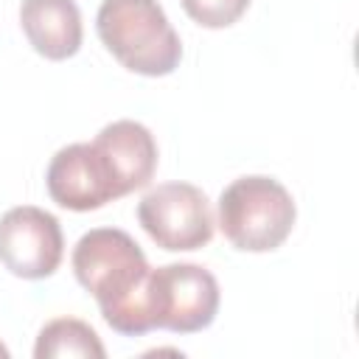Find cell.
Returning <instances> with one entry per match:
<instances>
[{"label":"cell","instance_id":"6da1fadb","mask_svg":"<svg viewBox=\"0 0 359 359\" xmlns=\"http://www.w3.org/2000/svg\"><path fill=\"white\" fill-rule=\"evenodd\" d=\"M76 280L95 297L104 323L123 337L149 334L151 266L137 241L118 227H95L73 247Z\"/></svg>","mask_w":359,"mask_h":359},{"label":"cell","instance_id":"7a4b0ae2","mask_svg":"<svg viewBox=\"0 0 359 359\" xmlns=\"http://www.w3.org/2000/svg\"><path fill=\"white\" fill-rule=\"evenodd\" d=\"M95 31L104 48L140 76H168L182 59V42L157 0H104Z\"/></svg>","mask_w":359,"mask_h":359},{"label":"cell","instance_id":"3957f363","mask_svg":"<svg viewBox=\"0 0 359 359\" xmlns=\"http://www.w3.org/2000/svg\"><path fill=\"white\" fill-rule=\"evenodd\" d=\"M297 219L292 194L272 177L252 174L233 180L219 196V227L241 252L278 250Z\"/></svg>","mask_w":359,"mask_h":359},{"label":"cell","instance_id":"277c9868","mask_svg":"<svg viewBox=\"0 0 359 359\" xmlns=\"http://www.w3.org/2000/svg\"><path fill=\"white\" fill-rule=\"evenodd\" d=\"M137 222L146 236L168 252H194L213 238V210L202 188L163 182L137 202Z\"/></svg>","mask_w":359,"mask_h":359},{"label":"cell","instance_id":"5b68a950","mask_svg":"<svg viewBox=\"0 0 359 359\" xmlns=\"http://www.w3.org/2000/svg\"><path fill=\"white\" fill-rule=\"evenodd\" d=\"M219 283L199 264H165L149 275V314L154 328L196 334L216 320Z\"/></svg>","mask_w":359,"mask_h":359},{"label":"cell","instance_id":"8992f818","mask_svg":"<svg viewBox=\"0 0 359 359\" xmlns=\"http://www.w3.org/2000/svg\"><path fill=\"white\" fill-rule=\"evenodd\" d=\"M48 194L59 208L84 213L98 210L121 196H126L123 182L109 160V154L93 143H70L50 157Z\"/></svg>","mask_w":359,"mask_h":359},{"label":"cell","instance_id":"52a82bcc","mask_svg":"<svg viewBox=\"0 0 359 359\" xmlns=\"http://www.w3.org/2000/svg\"><path fill=\"white\" fill-rule=\"evenodd\" d=\"M65 255L59 219L36 205H20L0 216V264L25 280L53 275Z\"/></svg>","mask_w":359,"mask_h":359},{"label":"cell","instance_id":"ba28073f","mask_svg":"<svg viewBox=\"0 0 359 359\" xmlns=\"http://www.w3.org/2000/svg\"><path fill=\"white\" fill-rule=\"evenodd\" d=\"M20 25L31 48L50 62L70 59L81 48L84 28L76 0H22Z\"/></svg>","mask_w":359,"mask_h":359},{"label":"cell","instance_id":"9c48e42d","mask_svg":"<svg viewBox=\"0 0 359 359\" xmlns=\"http://www.w3.org/2000/svg\"><path fill=\"white\" fill-rule=\"evenodd\" d=\"M95 143L109 154L126 194L151 182L157 171V143L143 123L129 118L112 121L95 135Z\"/></svg>","mask_w":359,"mask_h":359},{"label":"cell","instance_id":"30bf717a","mask_svg":"<svg viewBox=\"0 0 359 359\" xmlns=\"http://www.w3.org/2000/svg\"><path fill=\"white\" fill-rule=\"evenodd\" d=\"M34 356L36 359H65V356L104 359L107 348L84 320L59 317L42 325L36 345H34Z\"/></svg>","mask_w":359,"mask_h":359},{"label":"cell","instance_id":"8fae6325","mask_svg":"<svg viewBox=\"0 0 359 359\" xmlns=\"http://www.w3.org/2000/svg\"><path fill=\"white\" fill-rule=\"evenodd\" d=\"M185 14L202 28H227L241 20L250 0H180Z\"/></svg>","mask_w":359,"mask_h":359},{"label":"cell","instance_id":"7c38bea8","mask_svg":"<svg viewBox=\"0 0 359 359\" xmlns=\"http://www.w3.org/2000/svg\"><path fill=\"white\" fill-rule=\"evenodd\" d=\"M0 356H8V348H6L3 342H0Z\"/></svg>","mask_w":359,"mask_h":359}]
</instances>
